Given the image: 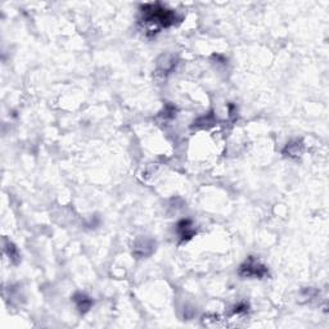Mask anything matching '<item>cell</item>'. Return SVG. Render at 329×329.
<instances>
[{"instance_id": "5b68a950", "label": "cell", "mask_w": 329, "mask_h": 329, "mask_svg": "<svg viewBox=\"0 0 329 329\" xmlns=\"http://www.w3.org/2000/svg\"><path fill=\"white\" fill-rule=\"evenodd\" d=\"M304 149H305L304 143L299 139H295L286 145V148L283 149V153L291 158H299L304 153Z\"/></svg>"}, {"instance_id": "ba28073f", "label": "cell", "mask_w": 329, "mask_h": 329, "mask_svg": "<svg viewBox=\"0 0 329 329\" xmlns=\"http://www.w3.org/2000/svg\"><path fill=\"white\" fill-rule=\"evenodd\" d=\"M247 310H248V305L243 302V304H239V305H237L236 308H234L233 314H242V313H246Z\"/></svg>"}, {"instance_id": "6da1fadb", "label": "cell", "mask_w": 329, "mask_h": 329, "mask_svg": "<svg viewBox=\"0 0 329 329\" xmlns=\"http://www.w3.org/2000/svg\"><path fill=\"white\" fill-rule=\"evenodd\" d=\"M179 21V17L175 10L169 9L167 6L160 3L144 4L140 8L139 22L151 31V33L158 32L162 28L171 27Z\"/></svg>"}, {"instance_id": "3957f363", "label": "cell", "mask_w": 329, "mask_h": 329, "mask_svg": "<svg viewBox=\"0 0 329 329\" xmlns=\"http://www.w3.org/2000/svg\"><path fill=\"white\" fill-rule=\"evenodd\" d=\"M154 250H156V243H154V241L142 237V238L136 239V242L134 243L133 254L138 257H147L151 256Z\"/></svg>"}, {"instance_id": "8992f818", "label": "cell", "mask_w": 329, "mask_h": 329, "mask_svg": "<svg viewBox=\"0 0 329 329\" xmlns=\"http://www.w3.org/2000/svg\"><path fill=\"white\" fill-rule=\"evenodd\" d=\"M72 300L76 304V308L79 309V311L81 314L88 313V311L91 309V306H93V300H91L89 296H86L85 293H76Z\"/></svg>"}, {"instance_id": "277c9868", "label": "cell", "mask_w": 329, "mask_h": 329, "mask_svg": "<svg viewBox=\"0 0 329 329\" xmlns=\"http://www.w3.org/2000/svg\"><path fill=\"white\" fill-rule=\"evenodd\" d=\"M176 230H178V234L180 237L181 242H187L189 239L193 238L196 236V229L193 227V223L189 220V219H183L178 223L176 225Z\"/></svg>"}, {"instance_id": "52a82bcc", "label": "cell", "mask_w": 329, "mask_h": 329, "mask_svg": "<svg viewBox=\"0 0 329 329\" xmlns=\"http://www.w3.org/2000/svg\"><path fill=\"white\" fill-rule=\"evenodd\" d=\"M5 252L8 254V256H9V259L12 260L13 263L14 264H18L19 263V254H18V250H17V247H15L13 243H10V242H6L5 243Z\"/></svg>"}, {"instance_id": "7a4b0ae2", "label": "cell", "mask_w": 329, "mask_h": 329, "mask_svg": "<svg viewBox=\"0 0 329 329\" xmlns=\"http://www.w3.org/2000/svg\"><path fill=\"white\" fill-rule=\"evenodd\" d=\"M238 274L243 278H265L266 275H269V270L264 264H261L259 260L255 257L250 256L245 263L239 266Z\"/></svg>"}]
</instances>
